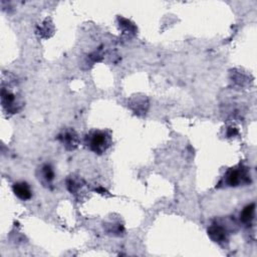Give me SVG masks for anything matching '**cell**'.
I'll return each instance as SVG.
<instances>
[{"label":"cell","mask_w":257,"mask_h":257,"mask_svg":"<svg viewBox=\"0 0 257 257\" xmlns=\"http://www.w3.org/2000/svg\"><path fill=\"white\" fill-rule=\"evenodd\" d=\"M11 83L5 84L2 83V89H1V100H2V106L4 109H6L7 112L10 113H16L21 108V98L17 92L12 90Z\"/></svg>","instance_id":"cell-3"},{"label":"cell","mask_w":257,"mask_h":257,"mask_svg":"<svg viewBox=\"0 0 257 257\" xmlns=\"http://www.w3.org/2000/svg\"><path fill=\"white\" fill-rule=\"evenodd\" d=\"M255 217V203H251L245 206L240 212V221L243 224H250Z\"/></svg>","instance_id":"cell-8"},{"label":"cell","mask_w":257,"mask_h":257,"mask_svg":"<svg viewBox=\"0 0 257 257\" xmlns=\"http://www.w3.org/2000/svg\"><path fill=\"white\" fill-rule=\"evenodd\" d=\"M222 182L228 187H238L242 185H247L251 183L250 171L247 167L243 165L236 166L229 169L224 177Z\"/></svg>","instance_id":"cell-2"},{"label":"cell","mask_w":257,"mask_h":257,"mask_svg":"<svg viewBox=\"0 0 257 257\" xmlns=\"http://www.w3.org/2000/svg\"><path fill=\"white\" fill-rule=\"evenodd\" d=\"M14 195L22 201H27L32 197V190L26 182H16L12 186Z\"/></svg>","instance_id":"cell-7"},{"label":"cell","mask_w":257,"mask_h":257,"mask_svg":"<svg viewBox=\"0 0 257 257\" xmlns=\"http://www.w3.org/2000/svg\"><path fill=\"white\" fill-rule=\"evenodd\" d=\"M37 179L44 187H50L55 179L53 168L49 164L41 165L37 170Z\"/></svg>","instance_id":"cell-6"},{"label":"cell","mask_w":257,"mask_h":257,"mask_svg":"<svg viewBox=\"0 0 257 257\" xmlns=\"http://www.w3.org/2000/svg\"><path fill=\"white\" fill-rule=\"evenodd\" d=\"M207 232L212 241L218 244H223L228 241L231 229L228 225L224 224L223 221H216L209 226Z\"/></svg>","instance_id":"cell-4"},{"label":"cell","mask_w":257,"mask_h":257,"mask_svg":"<svg viewBox=\"0 0 257 257\" xmlns=\"http://www.w3.org/2000/svg\"><path fill=\"white\" fill-rule=\"evenodd\" d=\"M84 143L89 151L102 155L111 146V136L107 131L92 130L85 135Z\"/></svg>","instance_id":"cell-1"},{"label":"cell","mask_w":257,"mask_h":257,"mask_svg":"<svg viewBox=\"0 0 257 257\" xmlns=\"http://www.w3.org/2000/svg\"><path fill=\"white\" fill-rule=\"evenodd\" d=\"M57 140L61 143V145L68 151H73L77 148L79 139L76 132L72 128H65L62 130L58 136Z\"/></svg>","instance_id":"cell-5"}]
</instances>
